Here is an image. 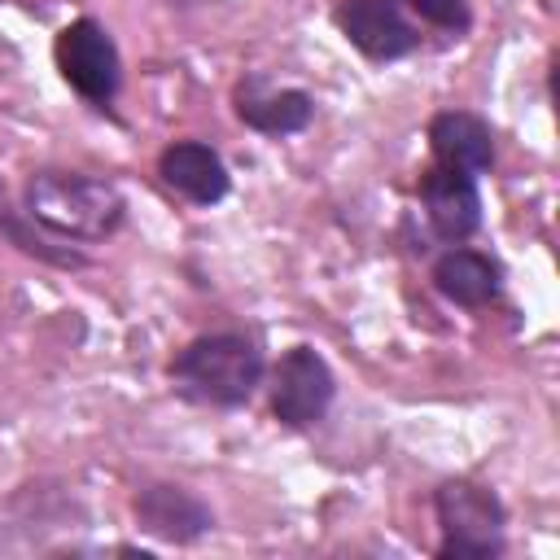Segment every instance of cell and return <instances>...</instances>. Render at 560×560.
Segmentation results:
<instances>
[{
  "instance_id": "7",
  "label": "cell",
  "mask_w": 560,
  "mask_h": 560,
  "mask_svg": "<svg viewBox=\"0 0 560 560\" xmlns=\"http://www.w3.org/2000/svg\"><path fill=\"white\" fill-rule=\"evenodd\" d=\"M136 521L140 529H149L153 538H166V542H192L201 538L210 525H214V512L184 486H166V481H153L136 494Z\"/></svg>"
},
{
  "instance_id": "12",
  "label": "cell",
  "mask_w": 560,
  "mask_h": 560,
  "mask_svg": "<svg viewBox=\"0 0 560 560\" xmlns=\"http://www.w3.org/2000/svg\"><path fill=\"white\" fill-rule=\"evenodd\" d=\"M241 118L254 127V131H267V136H289V131H302L315 114V101L298 88H284V92H267V96H241Z\"/></svg>"
},
{
  "instance_id": "9",
  "label": "cell",
  "mask_w": 560,
  "mask_h": 560,
  "mask_svg": "<svg viewBox=\"0 0 560 560\" xmlns=\"http://www.w3.org/2000/svg\"><path fill=\"white\" fill-rule=\"evenodd\" d=\"M429 144H433V158L442 166H459L468 175L486 171L494 162V136L490 127L477 118V114H464V109H446L429 122Z\"/></svg>"
},
{
  "instance_id": "6",
  "label": "cell",
  "mask_w": 560,
  "mask_h": 560,
  "mask_svg": "<svg viewBox=\"0 0 560 560\" xmlns=\"http://www.w3.org/2000/svg\"><path fill=\"white\" fill-rule=\"evenodd\" d=\"M337 26L372 61H394L420 44L416 26L394 9V0H346L337 9Z\"/></svg>"
},
{
  "instance_id": "2",
  "label": "cell",
  "mask_w": 560,
  "mask_h": 560,
  "mask_svg": "<svg viewBox=\"0 0 560 560\" xmlns=\"http://www.w3.org/2000/svg\"><path fill=\"white\" fill-rule=\"evenodd\" d=\"M171 381L179 385V394L197 398V402H214V407H236L245 402L258 381H262V354L249 337L236 332H210L188 341L175 363H171Z\"/></svg>"
},
{
  "instance_id": "5",
  "label": "cell",
  "mask_w": 560,
  "mask_h": 560,
  "mask_svg": "<svg viewBox=\"0 0 560 560\" xmlns=\"http://www.w3.org/2000/svg\"><path fill=\"white\" fill-rule=\"evenodd\" d=\"M332 402V372L328 363L311 350V346H293L280 368H276V385H271V411L280 424L302 429L315 424Z\"/></svg>"
},
{
  "instance_id": "11",
  "label": "cell",
  "mask_w": 560,
  "mask_h": 560,
  "mask_svg": "<svg viewBox=\"0 0 560 560\" xmlns=\"http://www.w3.org/2000/svg\"><path fill=\"white\" fill-rule=\"evenodd\" d=\"M433 284L459 302V306H481L499 293V267L486 258V254H472V249H451L438 258L433 267Z\"/></svg>"
},
{
  "instance_id": "4",
  "label": "cell",
  "mask_w": 560,
  "mask_h": 560,
  "mask_svg": "<svg viewBox=\"0 0 560 560\" xmlns=\"http://www.w3.org/2000/svg\"><path fill=\"white\" fill-rule=\"evenodd\" d=\"M57 70L66 74V83L79 96H88L96 105L114 101V92H118V48H114L109 31L92 18L70 22L57 35Z\"/></svg>"
},
{
  "instance_id": "10",
  "label": "cell",
  "mask_w": 560,
  "mask_h": 560,
  "mask_svg": "<svg viewBox=\"0 0 560 560\" xmlns=\"http://www.w3.org/2000/svg\"><path fill=\"white\" fill-rule=\"evenodd\" d=\"M158 171H162V179H166L175 192H184V197L197 201V206H214V201L228 192V171H223L219 153H214L210 144H197V140L171 144V149L162 153Z\"/></svg>"
},
{
  "instance_id": "8",
  "label": "cell",
  "mask_w": 560,
  "mask_h": 560,
  "mask_svg": "<svg viewBox=\"0 0 560 560\" xmlns=\"http://www.w3.org/2000/svg\"><path fill=\"white\" fill-rule=\"evenodd\" d=\"M424 206H429V223L442 241H464L477 232L481 223V197H477V179L459 166H433L424 175Z\"/></svg>"
},
{
  "instance_id": "3",
  "label": "cell",
  "mask_w": 560,
  "mask_h": 560,
  "mask_svg": "<svg viewBox=\"0 0 560 560\" xmlns=\"http://www.w3.org/2000/svg\"><path fill=\"white\" fill-rule=\"evenodd\" d=\"M438 521L446 534L442 560H490L503 551V503L477 481H446L438 490Z\"/></svg>"
},
{
  "instance_id": "13",
  "label": "cell",
  "mask_w": 560,
  "mask_h": 560,
  "mask_svg": "<svg viewBox=\"0 0 560 560\" xmlns=\"http://www.w3.org/2000/svg\"><path fill=\"white\" fill-rule=\"evenodd\" d=\"M0 223L9 228L13 245H22L26 254H39V258H48V262H61V267H79V262H83L79 254H57V249H52V245H44L39 236H31V232H26V228L13 219V206H9V197H4V188H0Z\"/></svg>"
},
{
  "instance_id": "14",
  "label": "cell",
  "mask_w": 560,
  "mask_h": 560,
  "mask_svg": "<svg viewBox=\"0 0 560 560\" xmlns=\"http://www.w3.org/2000/svg\"><path fill=\"white\" fill-rule=\"evenodd\" d=\"M411 9L424 22L446 26V31H464L468 26V0H411Z\"/></svg>"
},
{
  "instance_id": "1",
  "label": "cell",
  "mask_w": 560,
  "mask_h": 560,
  "mask_svg": "<svg viewBox=\"0 0 560 560\" xmlns=\"http://www.w3.org/2000/svg\"><path fill=\"white\" fill-rule=\"evenodd\" d=\"M26 214L70 241H105L122 223V192L109 179L39 171L26 184Z\"/></svg>"
}]
</instances>
